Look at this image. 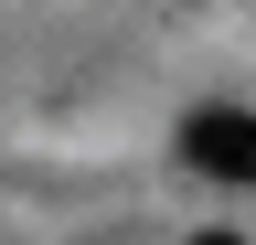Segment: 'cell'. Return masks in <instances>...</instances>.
I'll return each instance as SVG.
<instances>
[{
    "mask_svg": "<svg viewBox=\"0 0 256 245\" xmlns=\"http://www.w3.org/2000/svg\"><path fill=\"white\" fill-rule=\"evenodd\" d=\"M182 160L203 171V181L256 192V107H192L182 117Z\"/></svg>",
    "mask_w": 256,
    "mask_h": 245,
    "instance_id": "1",
    "label": "cell"
},
{
    "mask_svg": "<svg viewBox=\"0 0 256 245\" xmlns=\"http://www.w3.org/2000/svg\"><path fill=\"white\" fill-rule=\"evenodd\" d=\"M182 245H246V235H224V224H214V235H182Z\"/></svg>",
    "mask_w": 256,
    "mask_h": 245,
    "instance_id": "2",
    "label": "cell"
}]
</instances>
